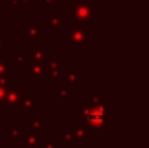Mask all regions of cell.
I'll use <instances>...</instances> for the list:
<instances>
[{"instance_id":"obj_1","label":"cell","mask_w":149,"mask_h":148,"mask_svg":"<svg viewBox=\"0 0 149 148\" xmlns=\"http://www.w3.org/2000/svg\"><path fill=\"white\" fill-rule=\"evenodd\" d=\"M79 115L84 125L89 130L106 131L107 130V96H90L88 100H80Z\"/></svg>"},{"instance_id":"obj_2","label":"cell","mask_w":149,"mask_h":148,"mask_svg":"<svg viewBox=\"0 0 149 148\" xmlns=\"http://www.w3.org/2000/svg\"><path fill=\"white\" fill-rule=\"evenodd\" d=\"M65 46L67 47H89L90 29L85 24H72L65 31Z\"/></svg>"},{"instance_id":"obj_3","label":"cell","mask_w":149,"mask_h":148,"mask_svg":"<svg viewBox=\"0 0 149 148\" xmlns=\"http://www.w3.org/2000/svg\"><path fill=\"white\" fill-rule=\"evenodd\" d=\"M72 24H85V25H90V24L95 22V10L94 7L86 0H81V1H74L72 3Z\"/></svg>"},{"instance_id":"obj_4","label":"cell","mask_w":149,"mask_h":148,"mask_svg":"<svg viewBox=\"0 0 149 148\" xmlns=\"http://www.w3.org/2000/svg\"><path fill=\"white\" fill-rule=\"evenodd\" d=\"M24 72L31 83H41L45 77H47V59L34 60L28 57L26 63L24 64Z\"/></svg>"},{"instance_id":"obj_5","label":"cell","mask_w":149,"mask_h":148,"mask_svg":"<svg viewBox=\"0 0 149 148\" xmlns=\"http://www.w3.org/2000/svg\"><path fill=\"white\" fill-rule=\"evenodd\" d=\"M25 91L21 89L16 83H13V88L9 92L7 97V102H5V109L8 113H20L21 104H22L24 98H25Z\"/></svg>"},{"instance_id":"obj_6","label":"cell","mask_w":149,"mask_h":148,"mask_svg":"<svg viewBox=\"0 0 149 148\" xmlns=\"http://www.w3.org/2000/svg\"><path fill=\"white\" fill-rule=\"evenodd\" d=\"M67 67L62 64L59 59L47 60V81L49 83H60L62 77H65Z\"/></svg>"},{"instance_id":"obj_7","label":"cell","mask_w":149,"mask_h":148,"mask_svg":"<svg viewBox=\"0 0 149 148\" xmlns=\"http://www.w3.org/2000/svg\"><path fill=\"white\" fill-rule=\"evenodd\" d=\"M49 26L56 30H65L67 29V20L60 15L58 10H55L54 8H49Z\"/></svg>"},{"instance_id":"obj_8","label":"cell","mask_w":149,"mask_h":148,"mask_svg":"<svg viewBox=\"0 0 149 148\" xmlns=\"http://www.w3.org/2000/svg\"><path fill=\"white\" fill-rule=\"evenodd\" d=\"M26 130L22 125L18 126H7V142L10 143H18V142H22L25 138Z\"/></svg>"},{"instance_id":"obj_9","label":"cell","mask_w":149,"mask_h":148,"mask_svg":"<svg viewBox=\"0 0 149 148\" xmlns=\"http://www.w3.org/2000/svg\"><path fill=\"white\" fill-rule=\"evenodd\" d=\"M24 28H25V36H24L25 41H42V24H36V25L25 24Z\"/></svg>"},{"instance_id":"obj_10","label":"cell","mask_w":149,"mask_h":148,"mask_svg":"<svg viewBox=\"0 0 149 148\" xmlns=\"http://www.w3.org/2000/svg\"><path fill=\"white\" fill-rule=\"evenodd\" d=\"M42 133H36V131H26L25 138L22 143L25 148H41L42 142Z\"/></svg>"},{"instance_id":"obj_11","label":"cell","mask_w":149,"mask_h":148,"mask_svg":"<svg viewBox=\"0 0 149 148\" xmlns=\"http://www.w3.org/2000/svg\"><path fill=\"white\" fill-rule=\"evenodd\" d=\"M12 83V60L0 59V84Z\"/></svg>"},{"instance_id":"obj_12","label":"cell","mask_w":149,"mask_h":148,"mask_svg":"<svg viewBox=\"0 0 149 148\" xmlns=\"http://www.w3.org/2000/svg\"><path fill=\"white\" fill-rule=\"evenodd\" d=\"M71 130L73 131L74 136L79 142H82L85 147H89V128L82 123V125H72Z\"/></svg>"},{"instance_id":"obj_13","label":"cell","mask_w":149,"mask_h":148,"mask_svg":"<svg viewBox=\"0 0 149 148\" xmlns=\"http://www.w3.org/2000/svg\"><path fill=\"white\" fill-rule=\"evenodd\" d=\"M54 100L55 101H60V100L71 101L72 100V88L67 83H62L59 88L54 91Z\"/></svg>"},{"instance_id":"obj_14","label":"cell","mask_w":149,"mask_h":148,"mask_svg":"<svg viewBox=\"0 0 149 148\" xmlns=\"http://www.w3.org/2000/svg\"><path fill=\"white\" fill-rule=\"evenodd\" d=\"M65 83L71 87L72 89H76L79 84L84 81V72L81 71H67L65 73Z\"/></svg>"},{"instance_id":"obj_15","label":"cell","mask_w":149,"mask_h":148,"mask_svg":"<svg viewBox=\"0 0 149 148\" xmlns=\"http://www.w3.org/2000/svg\"><path fill=\"white\" fill-rule=\"evenodd\" d=\"M37 97L36 96H26L21 104L20 113H36L37 110Z\"/></svg>"},{"instance_id":"obj_16","label":"cell","mask_w":149,"mask_h":148,"mask_svg":"<svg viewBox=\"0 0 149 148\" xmlns=\"http://www.w3.org/2000/svg\"><path fill=\"white\" fill-rule=\"evenodd\" d=\"M49 51V47L43 46V47H31L30 52L28 54V57L30 59L34 60H46V55Z\"/></svg>"},{"instance_id":"obj_17","label":"cell","mask_w":149,"mask_h":148,"mask_svg":"<svg viewBox=\"0 0 149 148\" xmlns=\"http://www.w3.org/2000/svg\"><path fill=\"white\" fill-rule=\"evenodd\" d=\"M12 45V36H8L4 29H0V54H4Z\"/></svg>"},{"instance_id":"obj_18","label":"cell","mask_w":149,"mask_h":148,"mask_svg":"<svg viewBox=\"0 0 149 148\" xmlns=\"http://www.w3.org/2000/svg\"><path fill=\"white\" fill-rule=\"evenodd\" d=\"M13 88V81L8 84H0V106H5L7 97Z\"/></svg>"},{"instance_id":"obj_19","label":"cell","mask_w":149,"mask_h":148,"mask_svg":"<svg viewBox=\"0 0 149 148\" xmlns=\"http://www.w3.org/2000/svg\"><path fill=\"white\" fill-rule=\"evenodd\" d=\"M59 138L62 143H77V138L74 136L73 131L72 130H63L60 131L59 134Z\"/></svg>"},{"instance_id":"obj_20","label":"cell","mask_w":149,"mask_h":148,"mask_svg":"<svg viewBox=\"0 0 149 148\" xmlns=\"http://www.w3.org/2000/svg\"><path fill=\"white\" fill-rule=\"evenodd\" d=\"M49 119L43 118V119H39V118H33L30 121V131H36V133H42V127L43 125H47Z\"/></svg>"},{"instance_id":"obj_21","label":"cell","mask_w":149,"mask_h":148,"mask_svg":"<svg viewBox=\"0 0 149 148\" xmlns=\"http://www.w3.org/2000/svg\"><path fill=\"white\" fill-rule=\"evenodd\" d=\"M41 148H60V144L52 136H43L41 142Z\"/></svg>"},{"instance_id":"obj_22","label":"cell","mask_w":149,"mask_h":148,"mask_svg":"<svg viewBox=\"0 0 149 148\" xmlns=\"http://www.w3.org/2000/svg\"><path fill=\"white\" fill-rule=\"evenodd\" d=\"M26 59H28V54H18V52H15L10 58L12 60V64H17V66H24L26 63Z\"/></svg>"},{"instance_id":"obj_23","label":"cell","mask_w":149,"mask_h":148,"mask_svg":"<svg viewBox=\"0 0 149 148\" xmlns=\"http://www.w3.org/2000/svg\"><path fill=\"white\" fill-rule=\"evenodd\" d=\"M5 4H7L8 7H10V8H12V10H13V12H17V10H18V8L21 7V3H20V0H7V1H5Z\"/></svg>"},{"instance_id":"obj_24","label":"cell","mask_w":149,"mask_h":148,"mask_svg":"<svg viewBox=\"0 0 149 148\" xmlns=\"http://www.w3.org/2000/svg\"><path fill=\"white\" fill-rule=\"evenodd\" d=\"M42 4L47 8H55L60 4V0H42Z\"/></svg>"},{"instance_id":"obj_25","label":"cell","mask_w":149,"mask_h":148,"mask_svg":"<svg viewBox=\"0 0 149 148\" xmlns=\"http://www.w3.org/2000/svg\"><path fill=\"white\" fill-rule=\"evenodd\" d=\"M21 5H25V7H34L37 4V0H20Z\"/></svg>"},{"instance_id":"obj_26","label":"cell","mask_w":149,"mask_h":148,"mask_svg":"<svg viewBox=\"0 0 149 148\" xmlns=\"http://www.w3.org/2000/svg\"><path fill=\"white\" fill-rule=\"evenodd\" d=\"M72 3H74V1H81V0H71Z\"/></svg>"},{"instance_id":"obj_27","label":"cell","mask_w":149,"mask_h":148,"mask_svg":"<svg viewBox=\"0 0 149 148\" xmlns=\"http://www.w3.org/2000/svg\"><path fill=\"white\" fill-rule=\"evenodd\" d=\"M82 148H92V147H90V146H89V147H85V146H84V147H82Z\"/></svg>"},{"instance_id":"obj_28","label":"cell","mask_w":149,"mask_h":148,"mask_svg":"<svg viewBox=\"0 0 149 148\" xmlns=\"http://www.w3.org/2000/svg\"><path fill=\"white\" fill-rule=\"evenodd\" d=\"M0 9H1V4H0Z\"/></svg>"}]
</instances>
